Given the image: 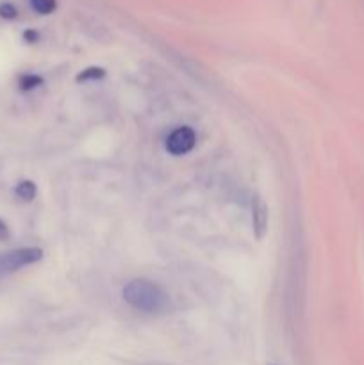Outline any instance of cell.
Listing matches in <instances>:
<instances>
[{
  "mask_svg": "<svg viewBox=\"0 0 364 365\" xmlns=\"http://www.w3.org/2000/svg\"><path fill=\"white\" fill-rule=\"evenodd\" d=\"M106 77V71L102 68H86L82 73L77 75V81L79 82H88V81H98V78Z\"/></svg>",
  "mask_w": 364,
  "mask_h": 365,
  "instance_id": "obj_7",
  "label": "cell"
},
{
  "mask_svg": "<svg viewBox=\"0 0 364 365\" xmlns=\"http://www.w3.org/2000/svg\"><path fill=\"white\" fill-rule=\"evenodd\" d=\"M18 11L16 7H14V4L11 2H2L0 4V16L4 18V20H13V18H16Z\"/></svg>",
  "mask_w": 364,
  "mask_h": 365,
  "instance_id": "obj_8",
  "label": "cell"
},
{
  "mask_svg": "<svg viewBox=\"0 0 364 365\" xmlns=\"http://www.w3.org/2000/svg\"><path fill=\"white\" fill-rule=\"evenodd\" d=\"M43 252L39 248H18L0 255V277L14 273L21 267L41 260Z\"/></svg>",
  "mask_w": 364,
  "mask_h": 365,
  "instance_id": "obj_2",
  "label": "cell"
},
{
  "mask_svg": "<svg viewBox=\"0 0 364 365\" xmlns=\"http://www.w3.org/2000/svg\"><path fill=\"white\" fill-rule=\"evenodd\" d=\"M252 220H253V232L257 239H263L268 230V207L264 205L263 200L256 196L252 202Z\"/></svg>",
  "mask_w": 364,
  "mask_h": 365,
  "instance_id": "obj_4",
  "label": "cell"
},
{
  "mask_svg": "<svg viewBox=\"0 0 364 365\" xmlns=\"http://www.w3.org/2000/svg\"><path fill=\"white\" fill-rule=\"evenodd\" d=\"M195 143H196V134L193 132V128L178 127L168 135L166 150L171 153V155H184V153L191 152Z\"/></svg>",
  "mask_w": 364,
  "mask_h": 365,
  "instance_id": "obj_3",
  "label": "cell"
},
{
  "mask_svg": "<svg viewBox=\"0 0 364 365\" xmlns=\"http://www.w3.org/2000/svg\"><path fill=\"white\" fill-rule=\"evenodd\" d=\"M41 82H43L41 78L36 77V75H25V77H21V81H20V88L27 91V89H32V88H36V86H39Z\"/></svg>",
  "mask_w": 364,
  "mask_h": 365,
  "instance_id": "obj_9",
  "label": "cell"
},
{
  "mask_svg": "<svg viewBox=\"0 0 364 365\" xmlns=\"http://www.w3.org/2000/svg\"><path fill=\"white\" fill-rule=\"evenodd\" d=\"M14 192H16L18 198L24 200V202H31V200L36 196V185L32 184L31 180H24L16 185Z\"/></svg>",
  "mask_w": 364,
  "mask_h": 365,
  "instance_id": "obj_5",
  "label": "cell"
},
{
  "mask_svg": "<svg viewBox=\"0 0 364 365\" xmlns=\"http://www.w3.org/2000/svg\"><path fill=\"white\" fill-rule=\"evenodd\" d=\"M123 298L132 309L145 314H163L170 309L168 294L157 284L150 280H132L125 285Z\"/></svg>",
  "mask_w": 364,
  "mask_h": 365,
  "instance_id": "obj_1",
  "label": "cell"
},
{
  "mask_svg": "<svg viewBox=\"0 0 364 365\" xmlns=\"http://www.w3.org/2000/svg\"><path fill=\"white\" fill-rule=\"evenodd\" d=\"M9 237V230H7V225L0 220V239Z\"/></svg>",
  "mask_w": 364,
  "mask_h": 365,
  "instance_id": "obj_10",
  "label": "cell"
},
{
  "mask_svg": "<svg viewBox=\"0 0 364 365\" xmlns=\"http://www.w3.org/2000/svg\"><path fill=\"white\" fill-rule=\"evenodd\" d=\"M31 7L39 14H50L56 11V0H31Z\"/></svg>",
  "mask_w": 364,
  "mask_h": 365,
  "instance_id": "obj_6",
  "label": "cell"
}]
</instances>
